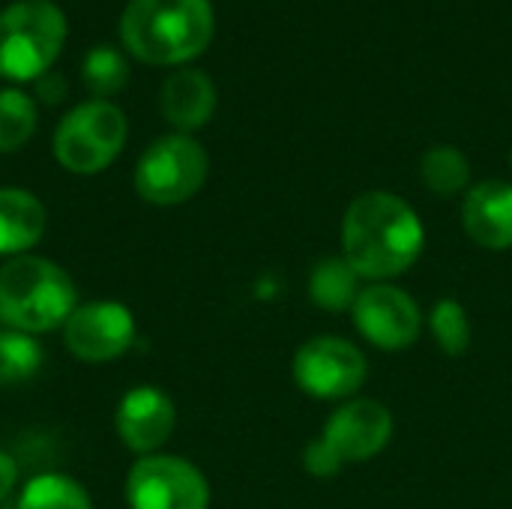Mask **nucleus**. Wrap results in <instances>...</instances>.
Returning a JSON list of instances; mask_svg holds the SVG:
<instances>
[{"label": "nucleus", "mask_w": 512, "mask_h": 509, "mask_svg": "<svg viewBox=\"0 0 512 509\" xmlns=\"http://www.w3.org/2000/svg\"><path fill=\"white\" fill-rule=\"evenodd\" d=\"M426 231L417 210L393 192L357 195L342 219V255L375 282L408 273L423 255Z\"/></svg>", "instance_id": "1"}, {"label": "nucleus", "mask_w": 512, "mask_h": 509, "mask_svg": "<svg viewBox=\"0 0 512 509\" xmlns=\"http://www.w3.org/2000/svg\"><path fill=\"white\" fill-rule=\"evenodd\" d=\"M216 30L210 0H129L120 15V39L132 57L150 66L189 63L207 51Z\"/></svg>", "instance_id": "2"}, {"label": "nucleus", "mask_w": 512, "mask_h": 509, "mask_svg": "<svg viewBox=\"0 0 512 509\" xmlns=\"http://www.w3.org/2000/svg\"><path fill=\"white\" fill-rule=\"evenodd\" d=\"M78 306L72 276L45 255H18L0 267V324L30 336L63 330Z\"/></svg>", "instance_id": "3"}, {"label": "nucleus", "mask_w": 512, "mask_h": 509, "mask_svg": "<svg viewBox=\"0 0 512 509\" xmlns=\"http://www.w3.org/2000/svg\"><path fill=\"white\" fill-rule=\"evenodd\" d=\"M66 15L51 0H15L0 12V75L6 81H36L66 42Z\"/></svg>", "instance_id": "4"}, {"label": "nucleus", "mask_w": 512, "mask_h": 509, "mask_svg": "<svg viewBox=\"0 0 512 509\" xmlns=\"http://www.w3.org/2000/svg\"><path fill=\"white\" fill-rule=\"evenodd\" d=\"M129 135L126 114L108 99L75 105L54 129V159L60 168L90 177L105 171L123 150Z\"/></svg>", "instance_id": "5"}, {"label": "nucleus", "mask_w": 512, "mask_h": 509, "mask_svg": "<svg viewBox=\"0 0 512 509\" xmlns=\"http://www.w3.org/2000/svg\"><path fill=\"white\" fill-rule=\"evenodd\" d=\"M210 174L207 150L186 132L156 138L135 165V192L156 207H177L201 192Z\"/></svg>", "instance_id": "6"}, {"label": "nucleus", "mask_w": 512, "mask_h": 509, "mask_svg": "<svg viewBox=\"0 0 512 509\" xmlns=\"http://www.w3.org/2000/svg\"><path fill=\"white\" fill-rule=\"evenodd\" d=\"M126 504L129 509H207L210 483L189 459L153 453L129 468Z\"/></svg>", "instance_id": "7"}, {"label": "nucleus", "mask_w": 512, "mask_h": 509, "mask_svg": "<svg viewBox=\"0 0 512 509\" xmlns=\"http://www.w3.org/2000/svg\"><path fill=\"white\" fill-rule=\"evenodd\" d=\"M291 375L306 396L342 402L360 393L369 378V363L354 342L342 336H315L297 348Z\"/></svg>", "instance_id": "8"}, {"label": "nucleus", "mask_w": 512, "mask_h": 509, "mask_svg": "<svg viewBox=\"0 0 512 509\" xmlns=\"http://www.w3.org/2000/svg\"><path fill=\"white\" fill-rule=\"evenodd\" d=\"M138 339L135 315L126 303L93 300L78 303L63 324V345L81 363H111L123 357Z\"/></svg>", "instance_id": "9"}, {"label": "nucleus", "mask_w": 512, "mask_h": 509, "mask_svg": "<svg viewBox=\"0 0 512 509\" xmlns=\"http://www.w3.org/2000/svg\"><path fill=\"white\" fill-rule=\"evenodd\" d=\"M351 312L360 336L381 351H405L423 330V312L417 300L390 282L363 288Z\"/></svg>", "instance_id": "10"}, {"label": "nucleus", "mask_w": 512, "mask_h": 509, "mask_svg": "<svg viewBox=\"0 0 512 509\" xmlns=\"http://www.w3.org/2000/svg\"><path fill=\"white\" fill-rule=\"evenodd\" d=\"M390 438L393 414L378 399H348L330 414L321 432V441L333 450V456L342 465H360L375 459L387 450Z\"/></svg>", "instance_id": "11"}, {"label": "nucleus", "mask_w": 512, "mask_h": 509, "mask_svg": "<svg viewBox=\"0 0 512 509\" xmlns=\"http://www.w3.org/2000/svg\"><path fill=\"white\" fill-rule=\"evenodd\" d=\"M174 426H177V408L171 396L153 384H138L126 390L114 408L117 438L138 459L159 453L174 435Z\"/></svg>", "instance_id": "12"}, {"label": "nucleus", "mask_w": 512, "mask_h": 509, "mask_svg": "<svg viewBox=\"0 0 512 509\" xmlns=\"http://www.w3.org/2000/svg\"><path fill=\"white\" fill-rule=\"evenodd\" d=\"M462 228L480 249H512V183L483 180L471 186L462 204Z\"/></svg>", "instance_id": "13"}, {"label": "nucleus", "mask_w": 512, "mask_h": 509, "mask_svg": "<svg viewBox=\"0 0 512 509\" xmlns=\"http://www.w3.org/2000/svg\"><path fill=\"white\" fill-rule=\"evenodd\" d=\"M162 117L177 132H195L204 123H210L216 111V84L201 69H177L165 78L159 93Z\"/></svg>", "instance_id": "14"}, {"label": "nucleus", "mask_w": 512, "mask_h": 509, "mask_svg": "<svg viewBox=\"0 0 512 509\" xmlns=\"http://www.w3.org/2000/svg\"><path fill=\"white\" fill-rule=\"evenodd\" d=\"M48 228L45 204L18 186H0V258H18L39 246Z\"/></svg>", "instance_id": "15"}, {"label": "nucleus", "mask_w": 512, "mask_h": 509, "mask_svg": "<svg viewBox=\"0 0 512 509\" xmlns=\"http://www.w3.org/2000/svg\"><path fill=\"white\" fill-rule=\"evenodd\" d=\"M363 291V276L345 261V255H330L315 261L309 273V300L324 312L354 309Z\"/></svg>", "instance_id": "16"}, {"label": "nucleus", "mask_w": 512, "mask_h": 509, "mask_svg": "<svg viewBox=\"0 0 512 509\" xmlns=\"http://www.w3.org/2000/svg\"><path fill=\"white\" fill-rule=\"evenodd\" d=\"M15 509H93V501L75 477L48 471L21 486Z\"/></svg>", "instance_id": "17"}, {"label": "nucleus", "mask_w": 512, "mask_h": 509, "mask_svg": "<svg viewBox=\"0 0 512 509\" xmlns=\"http://www.w3.org/2000/svg\"><path fill=\"white\" fill-rule=\"evenodd\" d=\"M45 351L36 336L21 330H0V390H15L39 375Z\"/></svg>", "instance_id": "18"}, {"label": "nucleus", "mask_w": 512, "mask_h": 509, "mask_svg": "<svg viewBox=\"0 0 512 509\" xmlns=\"http://www.w3.org/2000/svg\"><path fill=\"white\" fill-rule=\"evenodd\" d=\"M420 177L426 183L429 192L441 195V198H450V195H459L468 180H471V162L468 156L459 150V147H450V144H438V147H429L420 159Z\"/></svg>", "instance_id": "19"}, {"label": "nucleus", "mask_w": 512, "mask_h": 509, "mask_svg": "<svg viewBox=\"0 0 512 509\" xmlns=\"http://www.w3.org/2000/svg\"><path fill=\"white\" fill-rule=\"evenodd\" d=\"M39 123L36 102L18 87H0V153L21 150Z\"/></svg>", "instance_id": "20"}, {"label": "nucleus", "mask_w": 512, "mask_h": 509, "mask_svg": "<svg viewBox=\"0 0 512 509\" xmlns=\"http://www.w3.org/2000/svg\"><path fill=\"white\" fill-rule=\"evenodd\" d=\"M81 81L93 93V99H111L117 96L129 81V63L126 57L111 45H96L84 54L81 63Z\"/></svg>", "instance_id": "21"}, {"label": "nucleus", "mask_w": 512, "mask_h": 509, "mask_svg": "<svg viewBox=\"0 0 512 509\" xmlns=\"http://www.w3.org/2000/svg\"><path fill=\"white\" fill-rule=\"evenodd\" d=\"M429 330L435 345L447 354V357H462L471 348V318L468 309L453 300L444 297L432 306L429 312Z\"/></svg>", "instance_id": "22"}, {"label": "nucleus", "mask_w": 512, "mask_h": 509, "mask_svg": "<svg viewBox=\"0 0 512 509\" xmlns=\"http://www.w3.org/2000/svg\"><path fill=\"white\" fill-rule=\"evenodd\" d=\"M303 468H306V474H312V477H318V480H327V477H336L345 465L333 456V450L321 441V435L315 438V441H309L306 444V450H303Z\"/></svg>", "instance_id": "23"}, {"label": "nucleus", "mask_w": 512, "mask_h": 509, "mask_svg": "<svg viewBox=\"0 0 512 509\" xmlns=\"http://www.w3.org/2000/svg\"><path fill=\"white\" fill-rule=\"evenodd\" d=\"M66 96V81L57 72H45L42 78H36V99L45 105H57Z\"/></svg>", "instance_id": "24"}, {"label": "nucleus", "mask_w": 512, "mask_h": 509, "mask_svg": "<svg viewBox=\"0 0 512 509\" xmlns=\"http://www.w3.org/2000/svg\"><path fill=\"white\" fill-rule=\"evenodd\" d=\"M18 489V462L12 453L0 450V504Z\"/></svg>", "instance_id": "25"}, {"label": "nucleus", "mask_w": 512, "mask_h": 509, "mask_svg": "<svg viewBox=\"0 0 512 509\" xmlns=\"http://www.w3.org/2000/svg\"><path fill=\"white\" fill-rule=\"evenodd\" d=\"M510 165H512V150H510Z\"/></svg>", "instance_id": "26"}]
</instances>
